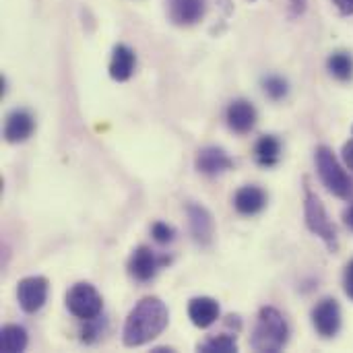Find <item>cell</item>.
Returning <instances> with one entry per match:
<instances>
[{"instance_id":"cell-1","label":"cell","mask_w":353,"mask_h":353,"mask_svg":"<svg viewBox=\"0 0 353 353\" xmlns=\"http://www.w3.org/2000/svg\"><path fill=\"white\" fill-rule=\"evenodd\" d=\"M170 323V312L168 306L155 298L147 296L143 298L126 316L124 331H122V341L126 347H141L155 337H159Z\"/></svg>"},{"instance_id":"cell-2","label":"cell","mask_w":353,"mask_h":353,"mask_svg":"<svg viewBox=\"0 0 353 353\" xmlns=\"http://www.w3.org/2000/svg\"><path fill=\"white\" fill-rule=\"evenodd\" d=\"M288 341H290V325L285 316L273 306L261 308L254 329H252V337H250L252 350L277 353L288 345Z\"/></svg>"},{"instance_id":"cell-3","label":"cell","mask_w":353,"mask_h":353,"mask_svg":"<svg viewBox=\"0 0 353 353\" xmlns=\"http://www.w3.org/2000/svg\"><path fill=\"white\" fill-rule=\"evenodd\" d=\"M304 219H306L308 230L314 236H319L327 244V248L331 252H337L339 250V234H337V228L329 219V213H327L325 205L321 203V199L308 186V180H306V186H304Z\"/></svg>"},{"instance_id":"cell-4","label":"cell","mask_w":353,"mask_h":353,"mask_svg":"<svg viewBox=\"0 0 353 353\" xmlns=\"http://www.w3.org/2000/svg\"><path fill=\"white\" fill-rule=\"evenodd\" d=\"M314 161H316V172H319L323 184L327 186V190L331 194H335L337 199L350 201L353 196V182L347 176V172L341 168V163L337 161L335 153L323 145L316 149Z\"/></svg>"},{"instance_id":"cell-5","label":"cell","mask_w":353,"mask_h":353,"mask_svg":"<svg viewBox=\"0 0 353 353\" xmlns=\"http://www.w3.org/2000/svg\"><path fill=\"white\" fill-rule=\"evenodd\" d=\"M66 308L74 319L85 323V321L99 319L103 310V300L91 283L81 281L66 292Z\"/></svg>"},{"instance_id":"cell-6","label":"cell","mask_w":353,"mask_h":353,"mask_svg":"<svg viewBox=\"0 0 353 353\" xmlns=\"http://www.w3.org/2000/svg\"><path fill=\"white\" fill-rule=\"evenodd\" d=\"M48 292H50V285L46 277L33 275V277L21 279L17 285V300H19L21 310L27 314L39 312L48 300Z\"/></svg>"},{"instance_id":"cell-7","label":"cell","mask_w":353,"mask_h":353,"mask_svg":"<svg viewBox=\"0 0 353 353\" xmlns=\"http://www.w3.org/2000/svg\"><path fill=\"white\" fill-rule=\"evenodd\" d=\"M170 265V259L168 256H159L155 254L149 246H139L132 254H130V261H128V273L141 281V283H147L151 281L161 267Z\"/></svg>"},{"instance_id":"cell-8","label":"cell","mask_w":353,"mask_h":353,"mask_svg":"<svg viewBox=\"0 0 353 353\" xmlns=\"http://www.w3.org/2000/svg\"><path fill=\"white\" fill-rule=\"evenodd\" d=\"M186 217H188V230L192 240L199 246H211L213 236H215V221L213 215L209 213L207 207L199 203H188L186 205Z\"/></svg>"},{"instance_id":"cell-9","label":"cell","mask_w":353,"mask_h":353,"mask_svg":"<svg viewBox=\"0 0 353 353\" xmlns=\"http://www.w3.org/2000/svg\"><path fill=\"white\" fill-rule=\"evenodd\" d=\"M312 325L323 339H331L341 329V308L337 300L325 298L312 310Z\"/></svg>"},{"instance_id":"cell-10","label":"cell","mask_w":353,"mask_h":353,"mask_svg":"<svg viewBox=\"0 0 353 353\" xmlns=\"http://www.w3.org/2000/svg\"><path fill=\"white\" fill-rule=\"evenodd\" d=\"M194 165L203 176L213 178V176H221V174L230 172L234 168V161L221 147H203L196 153Z\"/></svg>"},{"instance_id":"cell-11","label":"cell","mask_w":353,"mask_h":353,"mask_svg":"<svg viewBox=\"0 0 353 353\" xmlns=\"http://www.w3.org/2000/svg\"><path fill=\"white\" fill-rule=\"evenodd\" d=\"M35 130V118L27 110H12L4 122V141L10 145L25 143Z\"/></svg>"},{"instance_id":"cell-12","label":"cell","mask_w":353,"mask_h":353,"mask_svg":"<svg viewBox=\"0 0 353 353\" xmlns=\"http://www.w3.org/2000/svg\"><path fill=\"white\" fill-rule=\"evenodd\" d=\"M256 108L248 101V99H236L228 105L225 110V120L228 126L238 132V134H246L254 128L256 124Z\"/></svg>"},{"instance_id":"cell-13","label":"cell","mask_w":353,"mask_h":353,"mask_svg":"<svg viewBox=\"0 0 353 353\" xmlns=\"http://www.w3.org/2000/svg\"><path fill=\"white\" fill-rule=\"evenodd\" d=\"M265 207H267V192L261 186L248 184L234 194V209L244 217L259 215Z\"/></svg>"},{"instance_id":"cell-14","label":"cell","mask_w":353,"mask_h":353,"mask_svg":"<svg viewBox=\"0 0 353 353\" xmlns=\"http://www.w3.org/2000/svg\"><path fill=\"white\" fill-rule=\"evenodd\" d=\"M221 310H219V304L217 300L213 298H207V296H201V298H192L190 304H188V316H190V323L199 329H209L211 325L217 323Z\"/></svg>"},{"instance_id":"cell-15","label":"cell","mask_w":353,"mask_h":353,"mask_svg":"<svg viewBox=\"0 0 353 353\" xmlns=\"http://www.w3.org/2000/svg\"><path fill=\"white\" fill-rule=\"evenodd\" d=\"M137 66V54L134 50H130L124 43H118L112 52V60H110V77L118 83H124L132 77Z\"/></svg>"},{"instance_id":"cell-16","label":"cell","mask_w":353,"mask_h":353,"mask_svg":"<svg viewBox=\"0 0 353 353\" xmlns=\"http://www.w3.org/2000/svg\"><path fill=\"white\" fill-rule=\"evenodd\" d=\"M170 17L176 25H194L205 14V0H168Z\"/></svg>"},{"instance_id":"cell-17","label":"cell","mask_w":353,"mask_h":353,"mask_svg":"<svg viewBox=\"0 0 353 353\" xmlns=\"http://www.w3.org/2000/svg\"><path fill=\"white\" fill-rule=\"evenodd\" d=\"M281 157V143L277 137L267 134L263 139H259L256 147H254V159L259 165L263 168H275L279 163Z\"/></svg>"},{"instance_id":"cell-18","label":"cell","mask_w":353,"mask_h":353,"mask_svg":"<svg viewBox=\"0 0 353 353\" xmlns=\"http://www.w3.org/2000/svg\"><path fill=\"white\" fill-rule=\"evenodd\" d=\"M27 331L19 325H6L0 333V350L2 353L25 352L27 347Z\"/></svg>"},{"instance_id":"cell-19","label":"cell","mask_w":353,"mask_h":353,"mask_svg":"<svg viewBox=\"0 0 353 353\" xmlns=\"http://www.w3.org/2000/svg\"><path fill=\"white\" fill-rule=\"evenodd\" d=\"M327 68L329 72L337 79V81H352L353 79V58L350 52H333L327 60Z\"/></svg>"},{"instance_id":"cell-20","label":"cell","mask_w":353,"mask_h":353,"mask_svg":"<svg viewBox=\"0 0 353 353\" xmlns=\"http://www.w3.org/2000/svg\"><path fill=\"white\" fill-rule=\"evenodd\" d=\"M199 352L203 353H236L238 341L232 335H211L203 343H199Z\"/></svg>"},{"instance_id":"cell-21","label":"cell","mask_w":353,"mask_h":353,"mask_svg":"<svg viewBox=\"0 0 353 353\" xmlns=\"http://www.w3.org/2000/svg\"><path fill=\"white\" fill-rule=\"evenodd\" d=\"M263 89H265V93H267L273 101L283 99V97L288 95V91H290L288 81L281 79V77H267V79L263 81Z\"/></svg>"},{"instance_id":"cell-22","label":"cell","mask_w":353,"mask_h":353,"mask_svg":"<svg viewBox=\"0 0 353 353\" xmlns=\"http://www.w3.org/2000/svg\"><path fill=\"white\" fill-rule=\"evenodd\" d=\"M174 228L172 225H168V223H163V221H157V223H153V228H151V236H153V240L157 242V244H170L172 240H174Z\"/></svg>"},{"instance_id":"cell-23","label":"cell","mask_w":353,"mask_h":353,"mask_svg":"<svg viewBox=\"0 0 353 353\" xmlns=\"http://www.w3.org/2000/svg\"><path fill=\"white\" fill-rule=\"evenodd\" d=\"M343 285H345V294L353 300V261L347 265L345 275H343Z\"/></svg>"},{"instance_id":"cell-24","label":"cell","mask_w":353,"mask_h":353,"mask_svg":"<svg viewBox=\"0 0 353 353\" xmlns=\"http://www.w3.org/2000/svg\"><path fill=\"white\" fill-rule=\"evenodd\" d=\"M343 161L350 170H353V139L343 145Z\"/></svg>"},{"instance_id":"cell-25","label":"cell","mask_w":353,"mask_h":353,"mask_svg":"<svg viewBox=\"0 0 353 353\" xmlns=\"http://www.w3.org/2000/svg\"><path fill=\"white\" fill-rule=\"evenodd\" d=\"M341 14H353V0H333Z\"/></svg>"},{"instance_id":"cell-26","label":"cell","mask_w":353,"mask_h":353,"mask_svg":"<svg viewBox=\"0 0 353 353\" xmlns=\"http://www.w3.org/2000/svg\"><path fill=\"white\" fill-rule=\"evenodd\" d=\"M343 221H345V225H347V228L353 232V205H350V207L345 209V213H343Z\"/></svg>"}]
</instances>
